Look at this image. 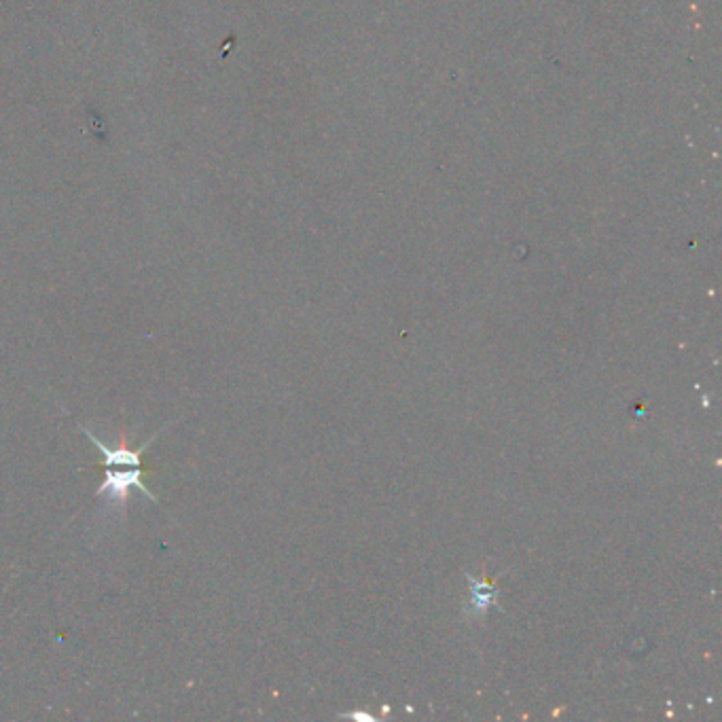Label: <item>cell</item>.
Wrapping results in <instances>:
<instances>
[{
    "label": "cell",
    "mask_w": 722,
    "mask_h": 722,
    "mask_svg": "<svg viewBox=\"0 0 722 722\" xmlns=\"http://www.w3.org/2000/svg\"><path fill=\"white\" fill-rule=\"evenodd\" d=\"M105 472V481L103 485L96 490V496H105L107 505L115 506V508H125L130 503V494L134 490L143 492L148 501L159 503V498L148 490L143 481L146 472H151V467H143V469H100Z\"/></svg>",
    "instance_id": "6da1fadb"
},
{
    "label": "cell",
    "mask_w": 722,
    "mask_h": 722,
    "mask_svg": "<svg viewBox=\"0 0 722 722\" xmlns=\"http://www.w3.org/2000/svg\"><path fill=\"white\" fill-rule=\"evenodd\" d=\"M76 426H79V431L81 433L85 434L96 447H98V452H100V456H103V460L100 462H96V465H92V467H87L89 470H100V469H143V467H146L145 465V454L146 449L151 447V443L157 438V434L155 436H151L148 441H145L139 449H132L130 445H128V436H123L121 438V443L117 445V447H109L107 443H103L96 434L92 433L87 426H83V424H79L76 422Z\"/></svg>",
    "instance_id": "7a4b0ae2"
}]
</instances>
